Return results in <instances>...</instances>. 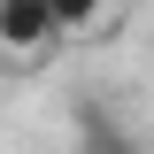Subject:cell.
<instances>
[{"label": "cell", "mask_w": 154, "mask_h": 154, "mask_svg": "<svg viewBox=\"0 0 154 154\" xmlns=\"http://www.w3.org/2000/svg\"><path fill=\"white\" fill-rule=\"evenodd\" d=\"M46 46H62V23L46 0H0V54L16 62H38Z\"/></svg>", "instance_id": "6da1fadb"}, {"label": "cell", "mask_w": 154, "mask_h": 154, "mask_svg": "<svg viewBox=\"0 0 154 154\" xmlns=\"http://www.w3.org/2000/svg\"><path fill=\"white\" fill-rule=\"evenodd\" d=\"M54 8V23H62V38H85L100 16H108V0H46Z\"/></svg>", "instance_id": "7a4b0ae2"}]
</instances>
